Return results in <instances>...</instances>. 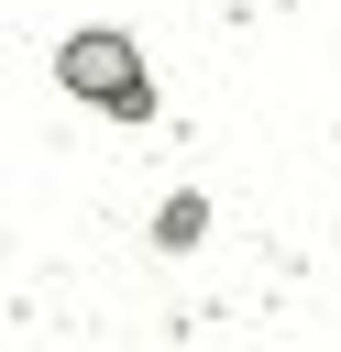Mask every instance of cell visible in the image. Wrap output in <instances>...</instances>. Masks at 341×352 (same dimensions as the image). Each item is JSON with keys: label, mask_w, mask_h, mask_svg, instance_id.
<instances>
[{"label": "cell", "mask_w": 341, "mask_h": 352, "mask_svg": "<svg viewBox=\"0 0 341 352\" xmlns=\"http://www.w3.org/2000/svg\"><path fill=\"white\" fill-rule=\"evenodd\" d=\"M66 88L88 99V110H143V55H132V33H66Z\"/></svg>", "instance_id": "obj_1"}]
</instances>
